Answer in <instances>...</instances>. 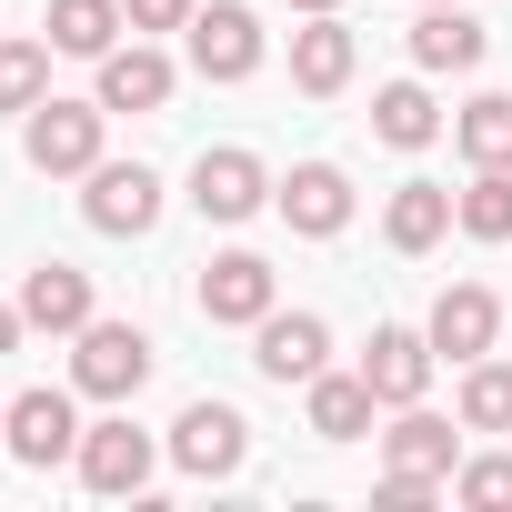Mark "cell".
<instances>
[{
    "instance_id": "obj_21",
    "label": "cell",
    "mask_w": 512,
    "mask_h": 512,
    "mask_svg": "<svg viewBox=\"0 0 512 512\" xmlns=\"http://www.w3.org/2000/svg\"><path fill=\"white\" fill-rule=\"evenodd\" d=\"M442 231H452V191H442V181H402V191L382 201V241H392V251H412V262H422Z\"/></svg>"
},
{
    "instance_id": "obj_19",
    "label": "cell",
    "mask_w": 512,
    "mask_h": 512,
    "mask_svg": "<svg viewBox=\"0 0 512 512\" xmlns=\"http://www.w3.org/2000/svg\"><path fill=\"white\" fill-rule=\"evenodd\" d=\"M482 51H492V31L462 11V0H432V11L412 21V61L422 71H482Z\"/></svg>"
},
{
    "instance_id": "obj_25",
    "label": "cell",
    "mask_w": 512,
    "mask_h": 512,
    "mask_svg": "<svg viewBox=\"0 0 512 512\" xmlns=\"http://www.w3.org/2000/svg\"><path fill=\"white\" fill-rule=\"evenodd\" d=\"M452 231H472V241H512V171H472V181L452 191Z\"/></svg>"
},
{
    "instance_id": "obj_8",
    "label": "cell",
    "mask_w": 512,
    "mask_h": 512,
    "mask_svg": "<svg viewBox=\"0 0 512 512\" xmlns=\"http://www.w3.org/2000/svg\"><path fill=\"white\" fill-rule=\"evenodd\" d=\"M0 452H11L21 472H51V462H71L81 452V412H71V392H21L11 402V422H0Z\"/></svg>"
},
{
    "instance_id": "obj_26",
    "label": "cell",
    "mask_w": 512,
    "mask_h": 512,
    "mask_svg": "<svg viewBox=\"0 0 512 512\" xmlns=\"http://www.w3.org/2000/svg\"><path fill=\"white\" fill-rule=\"evenodd\" d=\"M51 101V41H0V111Z\"/></svg>"
},
{
    "instance_id": "obj_32",
    "label": "cell",
    "mask_w": 512,
    "mask_h": 512,
    "mask_svg": "<svg viewBox=\"0 0 512 512\" xmlns=\"http://www.w3.org/2000/svg\"><path fill=\"white\" fill-rule=\"evenodd\" d=\"M0 422H11V402H0Z\"/></svg>"
},
{
    "instance_id": "obj_3",
    "label": "cell",
    "mask_w": 512,
    "mask_h": 512,
    "mask_svg": "<svg viewBox=\"0 0 512 512\" xmlns=\"http://www.w3.org/2000/svg\"><path fill=\"white\" fill-rule=\"evenodd\" d=\"M81 221H91L101 241L161 231V171H151V161H91V171H81Z\"/></svg>"
},
{
    "instance_id": "obj_2",
    "label": "cell",
    "mask_w": 512,
    "mask_h": 512,
    "mask_svg": "<svg viewBox=\"0 0 512 512\" xmlns=\"http://www.w3.org/2000/svg\"><path fill=\"white\" fill-rule=\"evenodd\" d=\"M101 131H111L101 101H41V111H21V161L41 181H81L101 161Z\"/></svg>"
},
{
    "instance_id": "obj_9",
    "label": "cell",
    "mask_w": 512,
    "mask_h": 512,
    "mask_svg": "<svg viewBox=\"0 0 512 512\" xmlns=\"http://www.w3.org/2000/svg\"><path fill=\"white\" fill-rule=\"evenodd\" d=\"M191 71L221 81V91L262 71V21H251V0H211V11H191Z\"/></svg>"
},
{
    "instance_id": "obj_22",
    "label": "cell",
    "mask_w": 512,
    "mask_h": 512,
    "mask_svg": "<svg viewBox=\"0 0 512 512\" xmlns=\"http://www.w3.org/2000/svg\"><path fill=\"white\" fill-rule=\"evenodd\" d=\"M372 131H382L392 151H432V141H442V101H432L422 81H382V91H372Z\"/></svg>"
},
{
    "instance_id": "obj_12",
    "label": "cell",
    "mask_w": 512,
    "mask_h": 512,
    "mask_svg": "<svg viewBox=\"0 0 512 512\" xmlns=\"http://www.w3.org/2000/svg\"><path fill=\"white\" fill-rule=\"evenodd\" d=\"M382 472H412V482H452V472H462V412L442 422V412L402 402V412H392V432H382Z\"/></svg>"
},
{
    "instance_id": "obj_33",
    "label": "cell",
    "mask_w": 512,
    "mask_h": 512,
    "mask_svg": "<svg viewBox=\"0 0 512 512\" xmlns=\"http://www.w3.org/2000/svg\"><path fill=\"white\" fill-rule=\"evenodd\" d=\"M422 11H432V0H422Z\"/></svg>"
},
{
    "instance_id": "obj_10",
    "label": "cell",
    "mask_w": 512,
    "mask_h": 512,
    "mask_svg": "<svg viewBox=\"0 0 512 512\" xmlns=\"http://www.w3.org/2000/svg\"><path fill=\"white\" fill-rule=\"evenodd\" d=\"M262 201H272V171H262V151L221 141V151H201V161H191V211H201V221H251Z\"/></svg>"
},
{
    "instance_id": "obj_14",
    "label": "cell",
    "mask_w": 512,
    "mask_h": 512,
    "mask_svg": "<svg viewBox=\"0 0 512 512\" xmlns=\"http://www.w3.org/2000/svg\"><path fill=\"white\" fill-rule=\"evenodd\" d=\"M422 332H432L442 362H482V352H502V292H492V282H452Z\"/></svg>"
},
{
    "instance_id": "obj_18",
    "label": "cell",
    "mask_w": 512,
    "mask_h": 512,
    "mask_svg": "<svg viewBox=\"0 0 512 512\" xmlns=\"http://www.w3.org/2000/svg\"><path fill=\"white\" fill-rule=\"evenodd\" d=\"M372 412H382V392H372L362 372H312V382H302V422H312V442H362Z\"/></svg>"
},
{
    "instance_id": "obj_17",
    "label": "cell",
    "mask_w": 512,
    "mask_h": 512,
    "mask_svg": "<svg viewBox=\"0 0 512 512\" xmlns=\"http://www.w3.org/2000/svg\"><path fill=\"white\" fill-rule=\"evenodd\" d=\"M11 302H21V322H31V332H51V342H71V332L101 312V302H91V272H71V262H31Z\"/></svg>"
},
{
    "instance_id": "obj_13",
    "label": "cell",
    "mask_w": 512,
    "mask_h": 512,
    "mask_svg": "<svg viewBox=\"0 0 512 512\" xmlns=\"http://www.w3.org/2000/svg\"><path fill=\"white\" fill-rule=\"evenodd\" d=\"M171 91H181V71H171V51L161 41H121V51H101V111H171Z\"/></svg>"
},
{
    "instance_id": "obj_11",
    "label": "cell",
    "mask_w": 512,
    "mask_h": 512,
    "mask_svg": "<svg viewBox=\"0 0 512 512\" xmlns=\"http://www.w3.org/2000/svg\"><path fill=\"white\" fill-rule=\"evenodd\" d=\"M272 211L302 241H332V231H352V171L342 161H292V181H272Z\"/></svg>"
},
{
    "instance_id": "obj_7",
    "label": "cell",
    "mask_w": 512,
    "mask_h": 512,
    "mask_svg": "<svg viewBox=\"0 0 512 512\" xmlns=\"http://www.w3.org/2000/svg\"><path fill=\"white\" fill-rule=\"evenodd\" d=\"M251 362H262V382H312V372H332V322L322 312H262V322H251Z\"/></svg>"
},
{
    "instance_id": "obj_24",
    "label": "cell",
    "mask_w": 512,
    "mask_h": 512,
    "mask_svg": "<svg viewBox=\"0 0 512 512\" xmlns=\"http://www.w3.org/2000/svg\"><path fill=\"white\" fill-rule=\"evenodd\" d=\"M452 412H462V432H512V362H462V392H452Z\"/></svg>"
},
{
    "instance_id": "obj_23",
    "label": "cell",
    "mask_w": 512,
    "mask_h": 512,
    "mask_svg": "<svg viewBox=\"0 0 512 512\" xmlns=\"http://www.w3.org/2000/svg\"><path fill=\"white\" fill-rule=\"evenodd\" d=\"M452 151H462L472 171H512V91L462 101V111H452Z\"/></svg>"
},
{
    "instance_id": "obj_4",
    "label": "cell",
    "mask_w": 512,
    "mask_h": 512,
    "mask_svg": "<svg viewBox=\"0 0 512 512\" xmlns=\"http://www.w3.org/2000/svg\"><path fill=\"white\" fill-rule=\"evenodd\" d=\"M272 302H282V272L262 262V251H211L201 262V322L211 332H251Z\"/></svg>"
},
{
    "instance_id": "obj_30",
    "label": "cell",
    "mask_w": 512,
    "mask_h": 512,
    "mask_svg": "<svg viewBox=\"0 0 512 512\" xmlns=\"http://www.w3.org/2000/svg\"><path fill=\"white\" fill-rule=\"evenodd\" d=\"M21 332H31V322H21V302H0V352H21Z\"/></svg>"
},
{
    "instance_id": "obj_27",
    "label": "cell",
    "mask_w": 512,
    "mask_h": 512,
    "mask_svg": "<svg viewBox=\"0 0 512 512\" xmlns=\"http://www.w3.org/2000/svg\"><path fill=\"white\" fill-rule=\"evenodd\" d=\"M452 502L462 512H512V452H472L452 472Z\"/></svg>"
},
{
    "instance_id": "obj_28",
    "label": "cell",
    "mask_w": 512,
    "mask_h": 512,
    "mask_svg": "<svg viewBox=\"0 0 512 512\" xmlns=\"http://www.w3.org/2000/svg\"><path fill=\"white\" fill-rule=\"evenodd\" d=\"M191 11H201V0H121V21H131L141 41H161V31H191Z\"/></svg>"
},
{
    "instance_id": "obj_5",
    "label": "cell",
    "mask_w": 512,
    "mask_h": 512,
    "mask_svg": "<svg viewBox=\"0 0 512 512\" xmlns=\"http://www.w3.org/2000/svg\"><path fill=\"white\" fill-rule=\"evenodd\" d=\"M171 462H181L191 482H231V472L251 462V422L201 392V402H181V422H171Z\"/></svg>"
},
{
    "instance_id": "obj_31",
    "label": "cell",
    "mask_w": 512,
    "mask_h": 512,
    "mask_svg": "<svg viewBox=\"0 0 512 512\" xmlns=\"http://www.w3.org/2000/svg\"><path fill=\"white\" fill-rule=\"evenodd\" d=\"M282 11H302V21H312V11H342V0H282Z\"/></svg>"
},
{
    "instance_id": "obj_15",
    "label": "cell",
    "mask_w": 512,
    "mask_h": 512,
    "mask_svg": "<svg viewBox=\"0 0 512 512\" xmlns=\"http://www.w3.org/2000/svg\"><path fill=\"white\" fill-rule=\"evenodd\" d=\"M432 362H442V352H432V332H412V322H382V332H372V352H362L352 372L382 392V412H402V402H422V392H432Z\"/></svg>"
},
{
    "instance_id": "obj_1",
    "label": "cell",
    "mask_w": 512,
    "mask_h": 512,
    "mask_svg": "<svg viewBox=\"0 0 512 512\" xmlns=\"http://www.w3.org/2000/svg\"><path fill=\"white\" fill-rule=\"evenodd\" d=\"M151 362H161V352H151L141 322H101V312H91V322L71 332V392H91V402H131V392L151 382Z\"/></svg>"
},
{
    "instance_id": "obj_29",
    "label": "cell",
    "mask_w": 512,
    "mask_h": 512,
    "mask_svg": "<svg viewBox=\"0 0 512 512\" xmlns=\"http://www.w3.org/2000/svg\"><path fill=\"white\" fill-rule=\"evenodd\" d=\"M432 492H442V482H412V472H382V492H372V502H382V512H422Z\"/></svg>"
},
{
    "instance_id": "obj_16",
    "label": "cell",
    "mask_w": 512,
    "mask_h": 512,
    "mask_svg": "<svg viewBox=\"0 0 512 512\" xmlns=\"http://www.w3.org/2000/svg\"><path fill=\"white\" fill-rule=\"evenodd\" d=\"M352 71H362V41L342 31V11H312L292 31V91L302 101H332V91H352Z\"/></svg>"
},
{
    "instance_id": "obj_6",
    "label": "cell",
    "mask_w": 512,
    "mask_h": 512,
    "mask_svg": "<svg viewBox=\"0 0 512 512\" xmlns=\"http://www.w3.org/2000/svg\"><path fill=\"white\" fill-rule=\"evenodd\" d=\"M81 482L101 492V502H121V492H151V462H161V442L131 422V412H111V422H81Z\"/></svg>"
},
{
    "instance_id": "obj_20",
    "label": "cell",
    "mask_w": 512,
    "mask_h": 512,
    "mask_svg": "<svg viewBox=\"0 0 512 512\" xmlns=\"http://www.w3.org/2000/svg\"><path fill=\"white\" fill-rule=\"evenodd\" d=\"M121 0H51V21H41V41L61 51V61H101V51H121Z\"/></svg>"
}]
</instances>
